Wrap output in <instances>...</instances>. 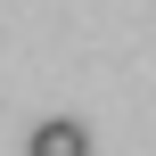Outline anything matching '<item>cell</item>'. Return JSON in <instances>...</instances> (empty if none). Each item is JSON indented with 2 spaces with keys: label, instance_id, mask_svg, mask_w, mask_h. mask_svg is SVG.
Returning a JSON list of instances; mask_svg holds the SVG:
<instances>
[{
  "label": "cell",
  "instance_id": "obj_1",
  "mask_svg": "<svg viewBox=\"0 0 156 156\" xmlns=\"http://www.w3.org/2000/svg\"><path fill=\"white\" fill-rule=\"evenodd\" d=\"M25 156H90V132H82L74 115H49V123L25 140Z\"/></svg>",
  "mask_w": 156,
  "mask_h": 156
}]
</instances>
